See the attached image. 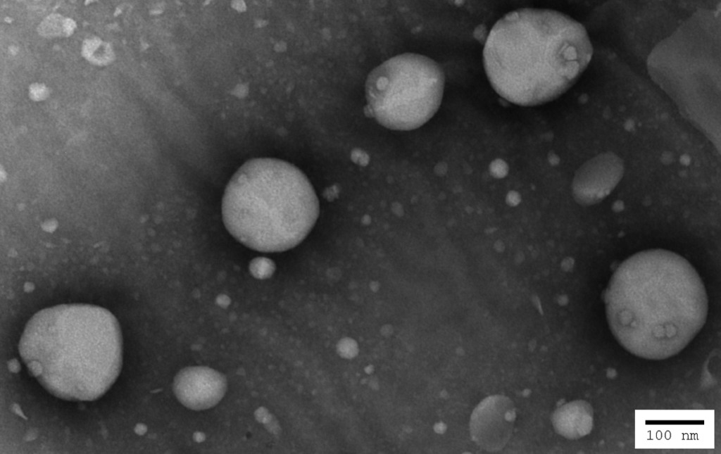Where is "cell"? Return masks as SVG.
Wrapping results in <instances>:
<instances>
[{
    "label": "cell",
    "instance_id": "6da1fadb",
    "mask_svg": "<svg viewBox=\"0 0 721 454\" xmlns=\"http://www.w3.org/2000/svg\"><path fill=\"white\" fill-rule=\"evenodd\" d=\"M609 327L619 343L649 360L672 357L704 325L708 296L696 270L663 249L639 252L620 263L603 294Z\"/></svg>",
    "mask_w": 721,
    "mask_h": 454
},
{
    "label": "cell",
    "instance_id": "7a4b0ae2",
    "mask_svg": "<svg viewBox=\"0 0 721 454\" xmlns=\"http://www.w3.org/2000/svg\"><path fill=\"white\" fill-rule=\"evenodd\" d=\"M591 54L580 23L556 11L521 8L494 24L485 41L483 63L499 95L513 103L531 106L566 92Z\"/></svg>",
    "mask_w": 721,
    "mask_h": 454
},
{
    "label": "cell",
    "instance_id": "3957f363",
    "mask_svg": "<svg viewBox=\"0 0 721 454\" xmlns=\"http://www.w3.org/2000/svg\"><path fill=\"white\" fill-rule=\"evenodd\" d=\"M25 363L39 361L37 379L51 393L69 401H94L119 375L122 336L108 310L88 304L43 309L27 322L19 343Z\"/></svg>",
    "mask_w": 721,
    "mask_h": 454
},
{
    "label": "cell",
    "instance_id": "277c9868",
    "mask_svg": "<svg viewBox=\"0 0 721 454\" xmlns=\"http://www.w3.org/2000/svg\"><path fill=\"white\" fill-rule=\"evenodd\" d=\"M222 219L245 246L279 252L302 241L319 215V203L306 175L281 160L245 163L230 180L222 198Z\"/></svg>",
    "mask_w": 721,
    "mask_h": 454
},
{
    "label": "cell",
    "instance_id": "5b68a950",
    "mask_svg": "<svg viewBox=\"0 0 721 454\" xmlns=\"http://www.w3.org/2000/svg\"><path fill=\"white\" fill-rule=\"evenodd\" d=\"M444 83L443 69L432 58L412 53L397 55L368 75L367 113L391 130L416 129L438 110Z\"/></svg>",
    "mask_w": 721,
    "mask_h": 454
},
{
    "label": "cell",
    "instance_id": "8992f818",
    "mask_svg": "<svg viewBox=\"0 0 721 454\" xmlns=\"http://www.w3.org/2000/svg\"><path fill=\"white\" fill-rule=\"evenodd\" d=\"M515 419V407L508 397L489 396L477 405L470 416L471 437L484 450L498 451L508 443Z\"/></svg>",
    "mask_w": 721,
    "mask_h": 454
},
{
    "label": "cell",
    "instance_id": "52a82bcc",
    "mask_svg": "<svg viewBox=\"0 0 721 454\" xmlns=\"http://www.w3.org/2000/svg\"><path fill=\"white\" fill-rule=\"evenodd\" d=\"M623 173V161L613 153L591 158L575 175L572 190L576 200L584 206L601 201L617 185Z\"/></svg>",
    "mask_w": 721,
    "mask_h": 454
},
{
    "label": "cell",
    "instance_id": "ba28073f",
    "mask_svg": "<svg viewBox=\"0 0 721 454\" xmlns=\"http://www.w3.org/2000/svg\"><path fill=\"white\" fill-rule=\"evenodd\" d=\"M224 376L207 367H189L175 377L173 389L177 399L192 410H205L217 404L226 390Z\"/></svg>",
    "mask_w": 721,
    "mask_h": 454
},
{
    "label": "cell",
    "instance_id": "9c48e42d",
    "mask_svg": "<svg viewBox=\"0 0 721 454\" xmlns=\"http://www.w3.org/2000/svg\"><path fill=\"white\" fill-rule=\"evenodd\" d=\"M552 424L556 431L567 439H576L584 436L592 429V408L584 401L565 403L553 412Z\"/></svg>",
    "mask_w": 721,
    "mask_h": 454
},
{
    "label": "cell",
    "instance_id": "30bf717a",
    "mask_svg": "<svg viewBox=\"0 0 721 454\" xmlns=\"http://www.w3.org/2000/svg\"><path fill=\"white\" fill-rule=\"evenodd\" d=\"M250 270L254 277L263 279L272 275L274 265L268 258H257L251 262Z\"/></svg>",
    "mask_w": 721,
    "mask_h": 454
},
{
    "label": "cell",
    "instance_id": "8fae6325",
    "mask_svg": "<svg viewBox=\"0 0 721 454\" xmlns=\"http://www.w3.org/2000/svg\"><path fill=\"white\" fill-rule=\"evenodd\" d=\"M26 365L30 371V373L36 378H37L42 374L43 372V367L39 361L31 360L27 362Z\"/></svg>",
    "mask_w": 721,
    "mask_h": 454
},
{
    "label": "cell",
    "instance_id": "7c38bea8",
    "mask_svg": "<svg viewBox=\"0 0 721 454\" xmlns=\"http://www.w3.org/2000/svg\"><path fill=\"white\" fill-rule=\"evenodd\" d=\"M8 368L11 372L18 373L20 370V365L16 359H12L8 362Z\"/></svg>",
    "mask_w": 721,
    "mask_h": 454
},
{
    "label": "cell",
    "instance_id": "4fadbf2b",
    "mask_svg": "<svg viewBox=\"0 0 721 454\" xmlns=\"http://www.w3.org/2000/svg\"><path fill=\"white\" fill-rule=\"evenodd\" d=\"M135 432L139 435L144 434L146 431V427L143 424H138L134 428Z\"/></svg>",
    "mask_w": 721,
    "mask_h": 454
},
{
    "label": "cell",
    "instance_id": "5bb4252c",
    "mask_svg": "<svg viewBox=\"0 0 721 454\" xmlns=\"http://www.w3.org/2000/svg\"><path fill=\"white\" fill-rule=\"evenodd\" d=\"M13 410L17 415L24 418L25 420H27V417L24 415L20 407L18 404L15 403L13 405Z\"/></svg>",
    "mask_w": 721,
    "mask_h": 454
}]
</instances>
